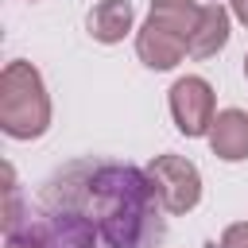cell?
Listing matches in <instances>:
<instances>
[{
	"mask_svg": "<svg viewBox=\"0 0 248 248\" xmlns=\"http://www.w3.org/2000/svg\"><path fill=\"white\" fill-rule=\"evenodd\" d=\"M147 170L116 159L62 167L39 198L35 221L50 248H155L167 232Z\"/></svg>",
	"mask_w": 248,
	"mask_h": 248,
	"instance_id": "obj_1",
	"label": "cell"
},
{
	"mask_svg": "<svg viewBox=\"0 0 248 248\" xmlns=\"http://www.w3.org/2000/svg\"><path fill=\"white\" fill-rule=\"evenodd\" d=\"M0 128L8 140H39L50 128V97L43 74L23 58L0 70Z\"/></svg>",
	"mask_w": 248,
	"mask_h": 248,
	"instance_id": "obj_2",
	"label": "cell"
},
{
	"mask_svg": "<svg viewBox=\"0 0 248 248\" xmlns=\"http://www.w3.org/2000/svg\"><path fill=\"white\" fill-rule=\"evenodd\" d=\"M159 190V202L170 217H182L190 213L198 202H202V170L182 159V155H155L147 167H143Z\"/></svg>",
	"mask_w": 248,
	"mask_h": 248,
	"instance_id": "obj_3",
	"label": "cell"
},
{
	"mask_svg": "<svg viewBox=\"0 0 248 248\" xmlns=\"http://www.w3.org/2000/svg\"><path fill=\"white\" fill-rule=\"evenodd\" d=\"M170 116H174V128L186 136V140H198V136H209L213 128V116H217V97H213V85L198 74H186L170 85Z\"/></svg>",
	"mask_w": 248,
	"mask_h": 248,
	"instance_id": "obj_4",
	"label": "cell"
},
{
	"mask_svg": "<svg viewBox=\"0 0 248 248\" xmlns=\"http://www.w3.org/2000/svg\"><path fill=\"white\" fill-rule=\"evenodd\" d=\"M136 54L143 66L151 70H174L186 54H190V43L167 27H159L155 19H143V27L136 31Z\"/></svg>",
	"mask_w": 248,
	"mask_h": 248,
	"instance_id": "obj_5",
	"label": "cell"
},
{
	"mask_svg": "<svg viewBox=\"0 0 248 248\" xmlns=\"http://www.w3.org/2000/svg\"><path fill=\"white\" fill-rule=\"evenodd\" d=\"M209 147L217 159L225 163H240L248 159V112L240 108H221L213 116V128H209Z\"/></svg>",
	"mask_w": 248,
	"mask_h": 248,
	"instance_id": "obj_6",
	"label": "cell"
},
{
	"mask_svg": "<svg viewBox=\"0 0 248 248\" xmlns=\"http://www.w3.org/2000/svg\"><path fill=\"white\" fill-rule=\"evenodd\" d=\"M132 19H136V12L128 0H97L85 16V27L97 43H120L132 31Z\"/></svg>",
	"mask_w": 248,
	"mask_h": 248,
	"instance_id": "obj_7",
	"label": "cell"
},
{
	"mask_svg": "<svg viewBox=\"0 0 248 248\" xmlns=\"http://www.w3.org/2000/svg\"><path fill=\"white\" fill-rule=\"evenodd\" d=\"M229 43V12L221 4H202L198 27L190 35V54L194 58H213L217 50H225Z\"/></svg>",
	"mask_w": 248,
	"mask_h": 248,
	"instance_id": "obj_8",
	"label": "cell"
},
{
	"mask_svg": "<svg viewBox=\"0 0 248 248\" xmlns=\"http://www.w3.org/2000/svg\"><path fill=\"white\" fill-rule=\"evenodd\" d=\"M198 16H202L198 0H151V12H147V19H155L159 27L174 31V35H182L186 43H190V35L198 27Z\"/></svg>",
	"mask_w": 248,
	"mask_h": 248,
	"instance_id": "obj_9",
	"label": "cell"
},
{
	"mask_svg": "<svg viewBox=\"0 0 248 248\" xmlns=\"http://www.w3.org/2000/svg\"><path fill=\"white\" fill-rule=\"evenodd\" d=\"M4 248H50V244H46V236H43L39 221H35V217L27 213V221H23L19 229L4 232Z\"/></svg>",
	"mask_w": 248,
	"mask_h": 248,
	"instance_id": "obj_10",
	"label": "cell"
},
{
	"mask_svg": "<svg viewBox=\"0 0 248 248\" xmlns=\"http://www.w3.org/2000/svg\"><path fill=\"white\" fill-rule=\"evenodd\" d=\"M213 248H248V221H232Z\"/></svg>",
	"mask_w": 248,
	"mask_h": 248,
	"instance_id": "obj_11",
	"label": "cell"
},
{
	"mask_svg": "<svg viewBox=\"0 0 248 248\" xmlns=\"http://www.w3.org/2000/svg\"><path fill=\"white\" fill-rule=\"evenodd\" d=\"M232 16H236V19L248 27V0H232Z\"/></svg>",
	"mask_w": 248,
	"mask_h": 248,
	"instance_id": "obj_12",
	"label": "cell"
},
{
	"mask_svg": "<svg viewBox=\"0 0 248 248\" xmlns=\"http://www.w3.org/2000/svg\"><path fill=\"white\" fill-rule=\"evenodd\" d=\"M244 78H248V54H244Z\"/></svg>",
	"mask_w": 248,
	"mask_h": 248,
	"instance_id": "obj_13",
	"label": "cell"
}]
</instances>
